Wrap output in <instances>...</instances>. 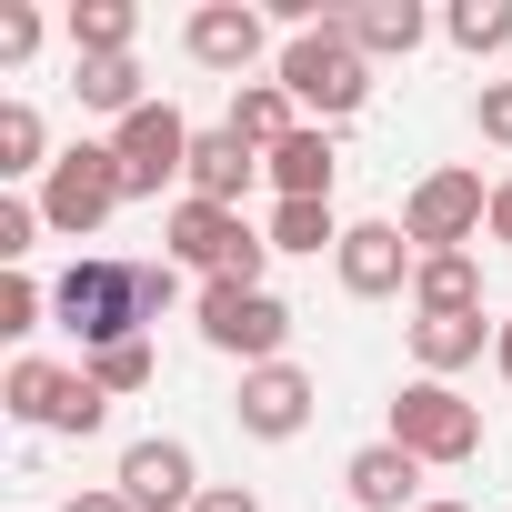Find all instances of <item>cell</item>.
<instances>
[{
    "mask_svg": "<svg viewBox=\"0 0 512 512\" xmlns=\"http://www.w3.org/2000/svg\"><path fill=\"white\" fill-rule=\"evenodd\" d=\"M482 342H502L482 312H422V322H412V362H422V382L472 372V362H482Z\"/></svg>",
    "mask_w": 512,
    "mask_h": 512,
    "instance_id": "obj_14",
    "label": "cell"
},
{
    "mask_svg": "<svg viewBox=\"0 0 512 512\" xmlns=\"http://www.w3.org/2000/svg\"><path fill=\"white\" fill-rule=\"evenodd\" d=\"M382 442H402L412 462H472V452H482V412H472L452 382H402Z\"/></svg>",
    "mask_w": 512,
    "mask_h": 512,
    "instance_id": "obj_7",
    "label": "cell"
},
{
    "mask_svg": "<svg viewBox=\"0 0 512 512\" xmlns=\"http://www.w3.org/2000/svg\"><path fill=\"white\" fill-rule=\"evenodd\" d=\"M191 512H262V492H241V482H201Z\"/></svg>",
    "mask_w": 512,
    "mask_h": 512,
    "instance_id": "obj_32",
    "label": "cell"
},
{
    "mask_svg": "<svg viewBox=\"0 0 512 512\" xmlns=\"http://www.w3.org/2000/svg\"><path fill=\"white\" fill-rule=\"evenodd\" d=\"M71 91H81V111H111V121L151 111V91H141V61H131V51H121V61H81V71H71Z\"/></svg>",
    "mask_w": 512,
    "mask_h": 512,
    "instance_id": "obj_20",
    "label": "cell"
},
{
    "mask_svg": "<svg viewBox=\"0 0 512 512\" xmlns=\"http://www.w3.org/2000/svg\"><path fill=\"white\" fill-rule=\"evenodd\" d=\"M41 312H51V292H41L31 272H0V332L21 342V332H41Z\"/></svg>",
    "mask_w": 512,
    "mask_h": 512,
    "instance_id": "obj_28",
    "label": "cell"
},
{
    "mask_svg": "<svg viewBox=\"0 0 512 512\" xmlns=\"http://www.w3.org/2000/svg\"><path fill=\"white\" fill-rule=\"evenodd\" d=\"M51 181V131H41V111L31 101H0V181Z\"/></svg>",
    "mask_w": 512,
    "mask_h": 512,
    "instance_id": "obj_23",
    "label": "cell"
},
{
    "mask_svg": "<svg viewBox=\"0 0 512 512\" xmlns=\"http://www.w3.org/2000/svg\"><path fill=\"white\" fill-rule=\"evenodd\" d=\"M61 392H71V372L61 362H11V382H0V412H11V422H61Z\"/></svg>",
    "mask_w": 512,
    "mask_h": 512,
    "instance_id": "obj_22",
    "label": "cell"
},
{
    "mask_svg": "<svg viewBox=\"0 0 512 512\" xmlns=\"http://www.w3.org/2000/svg\"><path fill=\"white\" fill-rule=\"evenodd\" d=\"M342 492L362 502V512H422L412 492H422V462L402 452V442H362L352 462H342Z\"/></svg>",
    "mask_w": 512,
    "mask_h": 512,
    "instance_id": "obj_13",
    "label": "cell"
},
{
    "mask_svg": "<svg viewBox=\"0 0 512 512\" xmlns=\"http://www.w3.org/2000/svg\"><path fill=\"white\" fill-rule=\"evenodd\" d=\"M191 322H201V342L231 352L241 372L282 362V342H292V302H282V292H251V282H201Z\"/></svg>",
    "mask_w": 512,
    "mask_h": 512,
    "instance_id": "obj_4",
    "label": "cell"
},
{
    "mask_svg": "<svg viewBox=\"0 0 512 512\" xmlns=\"http://www.w3.org/2000/svg\"><path fill=\"white\" fill-rule=\"evenodd\" d=\"M422 512H472V502H422Z\"/></svg>",
    "mask_w": 512,
    "mask_h": 512,
    "instance_id": "obj_36",
    "label": "cell"
},
{
    "mask_svg": "<svg viewBox=\"0 0 512 512\" xmlns=\"http://www.w3.org/2000/svg\"><path fill=\"white\" fill-rule=\"evenodd\" d=\"M422 31H432V21H422V0H372V11H352L362 61H392V51L412 61V51H422Z\"/></svg>",
    "mask_w": 512,
    "mask_h": 512,
    "instance_id": "obj_19",
    "label": "cell"
},
{
    "mask_svg": "<svg viewBox=\"0 0 512 512\" xmlns=\"http://www.w3.org/2000/svg\"><path fill=\"white\" fill-rule=\"evenodd\" d=\"M262 171H272V191H282V201H332V141H322L312 121H302V131H292Z\"/></svg>",
    "mask_w": 512,
    "mask_h": 512,
    "instance_id": "obj_17",
    "label": "cell"
},
{
    "mask_svg": "<svg viewBox=\"0 0 512 512\" xmlns=\"http://www.w3.org/2000/svg\"><path fill=\"white\" fill-rule=\"evenodd\" d=\"M171 302H181L171 262H111V251H91V262H71L51 282V312H61V332H81V352L141 342V322H161Z\"/></svg>",
    "mask_w": 512,
    "mask_h": 512,
    "instance_id": "obj_1",
    "label": "cell"
},
{
    "mask_svg": "<svg viewBox=\"0 0 512 512\" xmlns=\"http://www.w3.org/2000/svg\"><path fill=\"white\" fill-rule=\"evenodd\" d=\"M302 111H322V121H352L362 101H372V61H362V41H352V21H322V31H302V41H282V71H272Z\"/></svg>",
    "mask_w": 512,
    "mask_h": 512,
    "instance_id": "obj_3",
    "label": "cell"
},
{
    "mask_svg": "<svg viewBox=\"0 0 512 512\" xmlns=\"http://www.w3.org/2000/svg\"><path fill=\"white\" fill-rule=\"evenodd\" d=\"M191 121L171 111V101H151V111H131L121 131H111V151H121V191L131 201H161V181H191Z\"/></svg>",
    "mask_w": 512,
    "mask_h": 512,
    "instance_id": "obj_8",
    "label": "cell"
},
{
    "mask_svg": "<svg viewBox=\"0 0 512 512\" xmlns=\"http://www.w3.org/2000/svg\"><path fill=\"white\" fill-rule=\"evenodd\" d=\"M41 51V11H21V0H11V11H0V71H21Z\"/></svg>",
    "mask_w": 512,
    "mask_h": 512,
    "instance_id": "obj_30",
    "label": "cell"
},
{
    "mask_svg": "<svg viewBox=\"0 0 512 512\" xmlns=\"http://www.w3.org/2000/svg\"><path fill=\"white\" fill-rule=\"evenodd\" d=\"M41 231H51V221H41V201H0V262H11V272H21Z\"/></svg>",
    "mask_w": 512,
    "mask_h": 512,
    "instance_id": "obj_29",
    "label": "cell"
},
{
    "mask_svg": "<svg viewBox=\"0 0 512 512\" xmlns=\"http://www.w3.org/2000/svg\"><path fill=\"white\" fill-rule=\"evenodd\" d=\"M161 262L171 272H201V282H251L262 292V262H272V231H251L241 211H221V201H171V221H161Z\"/></svg>",
    "mask_w": 512,
    "mask_h": 512,
    "instance_id": "obj_2",
    "label": "cell"
},
{
    "mask_svg": "<svg viewBox=\"0 0 512 512\" xmlns=\"http://www.w3.org/2000/svg\"><path fill=\"white\" fill-rule=\"evenodd\" d=\"M61 512H131V502H121V492H71Z\"/></svg>",
    "mask_w": 512,
    "mask_h": 512,
    "instance_id": "obj_34",
    "label": "cell"
},
{
    "mask_svg": "<svg viewBox=\"0 0 512 512\" xmlns=\"http://www.w3.org/2000/svg\"><path fill=\"white\" fill-rule=\"evenodd\" d=\"M231 131H241L251 151H262V161H272V151L302 131V101H292L282 81H241V91H231Z\"/></svg>",
    "mask_w": 512,
    "mask_h": 512,
    "instance_id": "obj_16",
    "label": "cell"
},
{
    "mask_svg": "<svg viewBox=\"0 0 512 512\" xmlns=\"http://www.w3.org/2000/svg\"><path fill=\"white\" fill-rule=\"evenodd\" d=\"M492 362H502V382H512V322H502V342H492Z\"/></svg>",
    "mask_w": 512,
    "mask_h": 512,
    "instance_id": "obj_35",
    "label": "cell"
},
{
    "mask_svg": "<svg viewBox=\"0 0 512 512\" xmlns=\"http://www.w3.org/2000/svg\"><path fill=\"white\" fill-rule=\"evenodd\" d=\"M181 41H191L201 71H231V81H241L251 61H262V11H251V0H201Z\"/></svg>",
    "mask_w": 512,
    "mask_h": 512,
    "instance_id": "obj_12",
    "label": "cell"
},
{
    "mask_svg": "<svg viewBox=\"0 0 512 512\" xmlns=\"http://www.w3.org/2000/svg\"><path fill=\"white\" fill-rule=\"evenodd\" d=\"M101 422H111V392H101L91 372H71V392H61V422H51V432H71V442H91Z\"/></svg>",
    "mask_w": 512,
    "mask_h": 512,
    "instance_id": "obj_27",
    "label": "cell"
},
{
    "mask_svg": "<svg viewBox=\"0 0 512 512\" xmlns=\"http://www.w3.org/2000/svg\"><path fill=\"white\" fill-rule=\"evenodd\" d=\"M492 241L512 251V181H492Z\"/></svg>",
    "mask_w": 512,
    "mask_h": 512,
    "instance_id": "obj_33",
    "label": "cell"
},
{
    "mask_svg": "<svg viewBox=\"0 0 512 512\" xmlns=\"http://www.w3.org/2000/svg\"><path fill=\"white\" fill-rule=\"evenodd\" d=\"M482 221H492V191H482V171H422L412 181V201H402V241L422 251H462V241H482Z\"/></svg>",
    "mask_w": 512,
    "mask_h": 512,
    "instance_id": "obj_6",
    "label": "cell"
},
{
    "mask_svg": "<svg viewBox=\"0 0 512 512\" xmlns=\"http://www.w3.org/2000/svg\"><path fill=\"white\" fill-rule=\"evenodd\" d=\"M251 171H262V151H251V141L231 131V121L191 141V201H221V211H241V191H251Z\"/></svg>",
    "mask_w": 512,
    "mask_h": 512,
    "instance_id": "obj_15",
    "label": "cell"
},
{
    "mask_svg": "<svg viewBox=\"0 0 512 512\" xmlns=\"http://www.w3.org/2000/svg\"><path fill=\"white\" fill-rule=\"evenodd\" d=\"M472 121H482V141H492V151H512V81H482Z\"/></svg>",
    "mask_w": 512,
    "mask_h": 512,
    "instance_id": "obj_31",
    "label": "cell"
},
{
    "mask_svg": "<svg viewBox=\"0 0 512 512\" xmlns=\"http://www.w3.org/2000/svg\"><path fill=\"white\" fill-rule=\"evenodd\" d=\"M442 31H452V51L492 61V51H512V0H452V11H442Z\"/></svg>",
    "mask_w": 512,
    "mask_h": 512,
    "instance_id": "obj_24",
    "label": "cell"
},
{
    "mask_svg": "<svg viewBox=\"0 0 512 512\" xmlns=\"http://www.w3.org/2000/svg\"><path fill=\"white\" fill-rule=\"evenodd\" d=\"M131 31H141L131 0H71V51H81V61H121Z\"/></svg>",
    "mask_w": 512,
    "mask_h": 512,
    "instance_id": "obj_21",
    "label": "cell"
},
{
    "mask_svg": "<svg viewBox=\"0 0 512 512\" xmlns=\"http://www.w3.org/2000/svg\"><path fill=\"white\" fill-rule=\"evenodd\" d=\"M111 492H121L131 512H191V502H201V462H191V442H161V432H151V442L121 452V482H111Z\"/></svg>",
    "mask_w": 512,
    "mask_h": 512,
    "instance_id": "obj_10",
    "label": "cell"
},
{
    "mask_svg": "<svg viewBox=\"0 0 512 512\" xmlns=\"http://www.w3.org/2000/svg\"><path fill=\"white\" fill-rule=\"evenodd\" d=\"M312 402H322V392H312L302 362H262V372H241V402H231V412H241L251 442H292V432L312 422Z\"/></svg>",
    "mask_w": 512,
    "mask_h": 512,
    "instance_id": "obj_11",
    "label": "cell"
},
{
    "mask_svg": "<svg viewBox=\"0 0 512 512\" xmlns=\"http://www.w3.org/2000/svg\"><path fill=\"white\" fill-rule=\"evenodd\" d=\"M412 312H482V262L472 251H432L412 272Z\"/></svg>",
    "mask_w": 512,
    "mask_h": 512,
    "instance_id": "obj_18",
    "label": "cell"
},
{
    "mask_svg": "<svg viewBox=\"0 0 512 512\" xmlns=\"http://www.w3.org/2000/svg\"><path fill=\"white\" fill-rule=\"evenodd\" d=\"M272 251H342L332 201H272Z\"/></svg>",
    "mask_w": 512,
    "mask_h": 512,
    "instance_id": "obj_25",
    "label": "cell"
},
{
    "mask_svg": "<svg viewBox=\"0 0 512 512\" xmlns=\"http://www.w3.org/2000/svg\"><path fill=\"white\" fill-rule=\"evenodd\" d=\"M332 262H342V292H352V302H392V292H412L422 251L402 241V221H352Z\"/></svg>",
    "mask_w": 512,
    "mask_h": 512,
    "instance_id": "obj_9",
    "label": "cell"
},
{
    "mask_svg": "<svg viewBox=\"0 0 512 512\" xmlns=\"http://www.w3.org/2000/svg\"><path fill=\"white\" fill-rule=\"evenodd\" d=\"M81 372L121 402V392H151V372H161V362H151V342H111V352H81Z\"/></svg>",
    "mask_w": 512,
    "mask_h": 512,
    "instance_id": "obj_26",
    "label": "cell"
},
{
    "mask_svg": "<svg viewBox=\"0 0 512 512\" xmlns=\"http://www.w3.org/2000/svg\"><path fill=\"white\" fill-rule=\"evenodd\" d=\"M121 201H131V191H121V151H111V141H71V151L51 161V181H41V221L71 231V241H91Z\"/></svg>",
    "mask_w": 512,
    "mask_h": 512,
    "instance_id": "obj_5",
    "label": "cell"
}]
</instances>
